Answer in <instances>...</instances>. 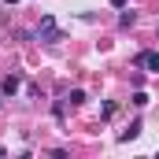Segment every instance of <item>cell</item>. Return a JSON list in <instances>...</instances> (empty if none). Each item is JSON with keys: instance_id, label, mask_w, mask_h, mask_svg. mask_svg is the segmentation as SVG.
I'll use <instances>...</instances> for the list:
<instances>
[{"instance_id": "obj_9", "label": "cell", "mask_w": 159, "mask_h": 159, "mask_svg": "<svg viewBox=\"0 0 159 159\" xmlns=\"http://www.w3.org/2000/svg\"><path fill=\"white\" fill-rule=\"evenodd\" d=\"M126 4H129V0H111V7H119V11L126 7Z\"/></svg>"}, {"instance_id": "obj_12", "label": "cell", "mask_w": 159, "mask_h": 159, "mask_svg": "<svg viewBox=\"0 0 159 159\" xmlns=\"http://www.w3.org/2000/svg\"><path fill=\"white\" fill-rule=\"evenodd\" d=\"M0 104H4V93H0Z\"/></svg>"}, {"instance_id": "obj_8", "label": "cell", "mask_w": 159, "mask_h": 159, "mask_svg": "<svg viewBox=\"0 0 159 159\" xmlns=\"http://www.w3.org/2000/svg\"><path fill=\"white\" fill-rule=\"evenodd\" d=\"M100 119H115V104H104L100 107Z\"/></svg>"}, {"instance_id": "obj_1", "label": "cell", "mask_w": 159, "mask_h": 159, "mask_svg": "<svg viewBox=\"0 0 159 159\" xmlns=\"http://www.w3.org/2000/svg\"><path fill=\"white\" fill-rule=\"evenodd\" d=\"M37 37L44 41V44H56V41H63V30L56 26V19H52V15H44V19H41V26H37Z\"/></svg>"}, {"instance_id": "obj_5", "label": "cell", "mask_w": 159, "mask_h": 159, "mask_svg": "<svg viewBox=\"0 0 159 159\" xmlns=\"http://www.w3.org/2000/svg\"><path fill=\"white\" fill-rule=\"evenodd\" d=\"M133 22H137V15H133V11H122V15H119V26H122V30H129Z\"/></svg>"}, {"instance_id": "obj_2", "label": "cell", "mask_w": 159, "mask_h": 159, "mask_svg": "<svg viewBox=\"0 0 159 159\" xmlns=\"http://www.w3.org/2000/svg\"><path fill=\"white\" fill-rule=\"evenodd\" d=\"M133 67H137V70H152V74H159V52H152V48L137 52V56H133Z\"/></svg>"}, {"instance_id": "obj_4", "label": "cell", "mask_w": 159, "mask_h": 159, "mask_svg": "<svg viewBox=\"0 0 159 159\" xmlns=\"http://www.w3.org/2000/svg\"><path fill=\"white\" fill-rule=\"evenodd\" d=\"M137 133H141V122H129V129H122V133H119V141L126 144V141H133Z\"/></svg>"}, {"instance_id": "obj_10", "label": "cell", "mask_w": 159, "mask_h": 159, "mask_svg": "<svg viewBox=\"0 0 159 159\" xmlns=\"http://www.w3.org/2000/svg\"><path fill=\"white\" fill-rule=\"evenodd\" d=\"M0 156H7V148H4V144H0Z\"/></svg>"}, {"instance_id": "obj_11", "label": "cell", "mask_w": 159, "mask_h": 159, "mask_svg": "<svg viewBox=\"0 0 159 159\" xmlns=\"http://www.w3.org/2000/svg\"><path fill=\"white\" fill-rule=\"evenodd\" d=\"M4 4H19V0H4Z\"/></svg>"}, {"instance_id": "obj_7", "label": "cell", "mask_w": 159, "mask_h": 159, "mask_svg": "<svg viewBox=\"0 0 159 159\" xmlns=\"http://www.w3.org/2000/svg\"><path fill=\"white\" fill-rule=\"evenodd\" d=\"M133 104H137V107H144V104H148V93H141V89H137V93H133Z\"/></svg>"}, {"instance_id": "obj_6", "label": "cell", "mask_w": 159, "mask_h": 159, "mask_svg": "<svg viewBox=\"0 0 159 159\" xmlns=\"http://www.w3.org/2000/svg\"><path fill=\"white\" fill-rule=\"evenodd\" d=\"M67 104H70V107H78V104H85V93H81V89H70V96H67Z\"/></svg>"}, {"instance_id": "obj_3", "label": "cell", "mask_w": 159, "mask_h": 159, "mask_svg": "<svg viewBox=\"0 0 159 159\" xmlns=\"http://www.w3.org/2000/svg\"><path fill=\"white\" fill-rule=\"evenodd\" d=\"M19 85H22L19 74H7V78L0 81V93H4V96H15V93H19Z\"/></svg>"}]
</instances>
